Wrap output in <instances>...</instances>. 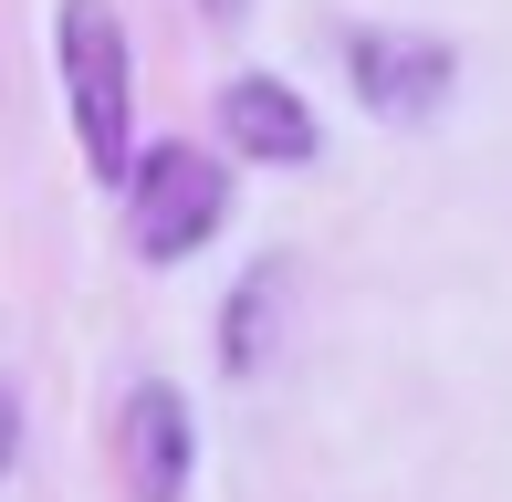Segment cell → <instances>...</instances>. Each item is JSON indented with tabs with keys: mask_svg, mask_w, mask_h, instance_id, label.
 <instances>
[{
	"mask_svg": "<svg viewBox=\"0 0 512 502\" xmlns=\"http://www.w3.org/2000/svg\"><path fill=\"white\" fill-rule=\"evenodd\" d=\"M230 220V168L189 136H168V147L126 157V231L147 262H189V251Z\"/></svg>",
	"mask_w": 512,
	"mask_h": 502,
	"instance_id": "cell-2",
	"label": "cell"
},
{
	"mask_svg": "<svg viewBox=\"0 0 512 502\" xmlns=\"http://www.w3.org/2000/svg\"><path fill=\"white\" fill-rule=\"evenodd\" d=\"M345 74H356V105H366V116L429 126L439 105H450V84H460V53L429 42V32H356V42H345Z\"/></svg>",
	"mask_w": 512,
	"mask_h": 502,
	"instance_id": "cell-4",
	"label": "cell"
},
{
	"mask_svg": "<svg viewBox=\"0 0 512 502\" xmlns=\"http://www.w3.org/2000/svg\"><path fill=\"white\" fill-rule=\"evenodd\" d=\"M220 126H230V157H262V168H314L324 157L314 105L283 74H230L220 84Z\"/></svg>",
	"mask_w": 512,
	"mask_h": 502,
	"instance_id": "cell-5",
	"label": "cell"
},
{
	"mask_svg": "<svg viewBox=\"0 0 512 502\" xmlns=\"http://www.w3.org/2000/svg\"><path fill=\"white\" fill-rule=\"evenodd\" d=\"M53 74H63V105H74L84 168L126 178V157H136V53H126L115 0H53Z\"/></svg>",
	"mask_w": 512,
	"mask_h": 502,
	"instance_id": "cell-1",
	"label": "cell"
},
{
	"mask_svg": "<svg viewBox=\"0 0 512 502\" xmlns=\"http://www.w3.org/2000/svg\"><path fill=\"white\" fill-rule=\"evenodd\" d=\"M189 461H199V419L168 377H136L126 408H115V471H126V502H189Z\"/></svg>",
	"mask_w": 512,
	"mask_h": 502,
	"instance_id": "cell-3",
	"label": "cell"
},
{
	"mask_svg": "<svg viewBox=\"0 0 512 502\" xmlns=\"http://www.w3.org/2000/svg\"><path fill=\"white\" fill-rule=\"evenodd\" d=\"M272 314H283V262H251L241 293L220 304V367H230V377H251V367L272 356Z\"/></svg>",
	"mask_w": 512,
	"mask_h": 502,
	"instance_id": "cell-6",
	"label": "cell"
},
{
	"mask_svg": "<svg viewBox=\"0 0 512 502\" xmlns=\"http://www.w3.org/2000/svg\"><path fill=\"white\" fill-rule=\"evenodd\" d=\"M11 440H21V408H11V387H0V471H11Z\"/></svg>",
	"mask_w": 512,
	"mask_h": 502,
	"instance_id": "cell-7",
	"label": "cell"
}]
</instances>
